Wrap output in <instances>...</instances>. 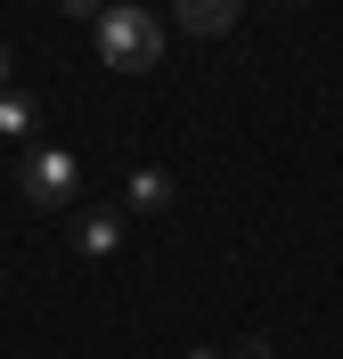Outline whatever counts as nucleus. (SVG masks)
<instances>
[{"label": "nucleus", "instance_id": "10", "mask_svg": "<svg viewBox=\"0 0 343 359\" xmlns=\"http://www.w3.org/2000/svg\"><path fill=\"white\" fill-rule=\"evenodd\" d=\"M188 359H213V351H188Z\"/></svg>", "mask_w": 343, "mask_h": 359}, {"label": "nucleus", "instance_id": "6", "mask_svg": "<svg viewBox=\"0 0 343 359\" xmlns=\"http://www.w3.org/2000/svg\"><path fill=\"white\" fill-rule=\"evenodd\" d=\"M33 131V98L25 90H0V139H25Z\"/></svg>", "mask_w": 343, "mask_h": 359}, {"label": "nucleus", "instance_id": "9", "mask_svg": "<svg viewBox=\"0 0 343 359\" xmlns=\"http://www.w3.org/2000/svg\"><path fill=\"white\" fill-rule=\"evenodd\" d=\"M0 90H8V41H0Z\"/></svg>", "mask_w": 343, "mask_h": 359}, {"label": "nucleus", "instance_id": "4", "mask_svg": "<svg viewBox=\"0 0 343 359\" xmlns=\"http://www.w3.org/2000/svg\"><path fill=\"white\" fill-rule=\"evenodd\" d=\"M74 237H82V253H114V245H123V212H82Z\"/></svg>", "mask_w": 343, "mask_h": 359}, {"label": "nucleus", "instance_id": "8", "mask_svg": "<svg viewBox=\"0 0 343 359\" xmlns=\"http://www.w3.org/2000/svg\"><path fill=\"white\" fill-rule=\"evenodd\" d=\"M237 359H270V343H246V351H237Z\"/></svg>", "mask_w": 343, "mask_h": 359}, {"label": "nucleus", "instance_id": "11", "mask_svg": "<svg viewBox=\"0 0 343 359\" xmlns=\"http://www.w3.org/2000/svg\"><path fill=\"white\" fill-rule=\"evenodd\" d=\"M286 8H302V0H286Z\"/></svg>", "mask_w": 343, "mask_h": 359}, {"label": "nucleus", "instance_id": "3", "mask_svg": "<svg viewBox=\"0 0 343 359\" xmlns=\"http://www.w3.org/2000/svg\"><path fill=\"white\" fill-rule=\"evenodd\" d=\"M172 17L188 25V33H229V25H237V0H172Z\"/></svg>", "mask_w": 343, "mask_h": 359}, {"label": "nucleus", "instance_id": "2", "mask_svg": "<svg viewBox=\"0 0 343 359\" xmlns=\"http://www.w3.org/2000/svg\"><path fill=\"white\" fill-rule=\"evenodd\" d=\"M17 188L41 204V212H66L74 188H82V163H74L66 147H25V156H17Z\"/></svg>", "mask_w": 343, "mask_h": 359}, {"label": "nucleus", "instance_id": "1", "mask_svg": "<svg viewBox=\"0 0 343 359\" xmlns=\"http://www.w3.org/2000/svg\"><path fill=\"white\" fill-rule=\"evenodd\" d=\"M90 49H98V66H114V74H147L163 57V17L139 8V0H114V8H98Z\"/></svg>", "mask_w": 343, "mask_h": 359}, {"label": "nucleus", "instance_id": "7", "mask_svg": "<svg viewBox=\"0 0 343 359\" xmlns=\"http://www.w3.org/2000/svg\"><path fill=\"white\" fill-rule=\"evenodd\" d=\"M58 8H66V17H82V25H98V8H107V0H58Z\"/></svg>", "mask_w": 343, "mask_h": 359}, {"label": "nucleus", "instance_id": "5", "mask_svg": "<svg viewBox=\"0 0 343 359\" xmlns=\"http://www.w3.org/2000/svg\"><path fill=\"white\" fill-rule=\"evenodd\" d=\"M172 204V172H131V212H163Z\"/></svg>", "mask_w": 343, "mask_h": 359}]
</instances>
